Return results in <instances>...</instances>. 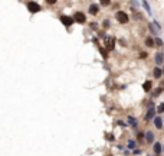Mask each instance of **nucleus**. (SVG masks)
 Instances as JSON below:
<instances>
[{
	"instance_id": "f257e3e1",
	"label": "nucleus",
	"mask_w": 164,
	"mask_h": 156,
	"mask_svg": "<svg viewBox=\"0 0 164 156\" xmlns=\"http://www.w3.org/2000/svg\"><path fill=\"white\" fill-rule=\"evenodd\" d=\"M115 18H117V20H118L120 23H128V20H130L128 15L125 13V12H122V10L117 12V13H115Z\"/></svg>"
},
{
	"instance_id": "f03ea898",
	"label": "nucleus",
	"mask_w": 164,
	"mask_h": 156,
	"mask_svg": "<svg viewBox=\"0 0 164 156\" xmlns=\"http://www.w3.org/2000/svg\"><path fill=\"white\" fill-rule=\"evenodd\" d=\"M27 10L30 12V13H38L40 10V6L36 3V2H27Z\"/></svg>"
},
{
	"instance_id": "7ed1b4c3",
	"label": "nucleus",
	"mask_w": 164,
	"mask_h": 156,
	"mask_svg": "<svg viewBox=\"0 0 164 156\" xmlns=\"http://www.w3.org/2000/svg\"><path fill=\"white\" fill-rule=\"evenodd\" d=\"M74 20L78 23H85L86 22V16H85L82 12H76L75 15H74Z\"/></svg>"
},
{
	"instance_id": "20e7f679",
	"label": "nucleus",
	"mask_w": 164,
	"mask_h": 156,
	"mask_svg": "<svg viewBox=\"0 0 164 156\" xmlns=\"http://www.w3.org/2000/svg\"><path fill=\"white\" fill-rule=\"evenodd\" d=\"M61 22H62L65 26H71V25L75 22V20H74V18H71V16H66V15H63V16H61Z\"/></svg>"
},
{
	"instance_id": "39448f33",
	"label": "nucleus",
	"mask_w": 164,
	"mask_h": 156,
	"mask_svg": "<svg viewBox=\"0 0 164 156\" xmlns=\"http://www.w3.org/2000/svg\"><path fill=\"white\" fill-rule=\"evenodd\" d=\"M150 31H151V33H155V35H157L160 32V25L157 22H151L150 23Z\"/></svg>"
},
{
	"instance_id": "423d86ee",
	"label": "nucleus",
	"mask_w": 164,
	"mask_h": 156,
	"mask_svg": "<svg viewBox=\"0 0 164 156\" xmlns=\"http://www.w3.org/2000/svg\"><path fill=\"white\" fill-rule=\"evenodd\" d=\"M154 126L157 129H161L163 127V119L161 117H154Z\"/></svg>"
},
{
	"instance_id": "0eeeda50",
	"label": "nucleus",
	"mask_w": 164,
	"mask_h": 156,
	"mask_svg": "<svg viewBox=\"0 0 164 156\" xmlns=\"http://www.w3.org/2000/svg\"><path fill=\"white\" fill-rule=\"evenodd\" d=\"M151 87H153V82H151L150 80H148V81H145V82L142 84V88H144V91H145V93L151 91Z\"/></svg>"
},
{
	"instance_id": "6e6552de",
	"label": "nucleus",
	"mask_w": 164,
	"mask_h": 156,
	"mask_svg": "<svg viewBox=\"0 0 164 156\" xmlns=\"http://www.w3.org/2000/svg\"><path fill=\"white\" fill-rule=\"evenodd\" d=\"M154 78H160L163 75V68H154V72H153Z\"/></svg>"
},
{
	"instance_id": "1a4fd4ad",
	"label": "nucleus",
	"mask_w": 164,
	"mask_h": 156,
	"mask_svg": "<svg viewBox=\"0 0 164 156\" xmlns=\"http://www.w3.org/2000/svg\"><path fill=\"white\" fill-rule=\"evenodd\" d=\"M154 116H155V110H154V107L151 106V108L148 110V113H147V120H150V119H154Z\"/></svg>"
},
{
	"instance_id": "9d476101",
	"label": "nucleus",
	"mask_w": 164,
	"mask_h": 156,
	"mask_svg": "<svg viewBox=\"0 0 164 156\" xmlns=\"http://www.w3.org/2000/svg\"><path fill=\"white\" fill-rule=\"evenodd\" d=\"M98 12H99V9H98L97 5H91V6H89V13H91V15H97Z\"/></svg>"
},
{
	"instance_id": "9b49d317",
	"label": "nucleus",
	"mask_w": 164,
	"mask_h": 156,
	"mask_svg": "<svg viewBox=\"0 0 164 156\" xmlns=\"http://www.w3.org/2000/svg\"><path fill=\"white\" fill-rule=\"evenodd\" d=\"M153 149H154L155 155H160V153H161V143H154V147H153Z\"/></svg>"
},
{
	"instance_id": "f8f14e48",
	"label": "nucleus",
	"mask_w": 164,
	"mask_h": 156,
	"mask_svg": "<svg viewBox=\"0 0 164 156\" xmlns=\"http://www.w3.org/2000/svg\"><path fill=\"white\" fill-rule=\"evenodd\" d=\"M145 140L147 142H153V140H154V133H153V132H147L145 133Z\"/></svg>"
},
{
	"instance_id": "ddd939ff",
	"label": "nucleus",
	"mask_w": 164,
	"mask_h": 156,
	"mask_svg": "<svg viewBox=\"0 0 164 156\" xmlns=\"http://www.w3.org/2000/svg\"><path fill=\"white\" fill-rule=\"evenodd\" d=\"M164 61V54H157L155 55V62L157 64H163Z\"/></svg>"
},
{
	"instance_id": "4468645a",
	"label": "nucleus",
	"mask_w": 164,
	"mask_h": 156,
	"mask_svg": "<svg viewBox=\"0 0 164 156\" xmlns=\"http://www.w3.org/2000/svg\"><path fill=\"white\" fill-rule=\"evenodd\" d=\"M145 46H148V48H151V46H155V45H154V39L147 38V39H145Z\"/></svg>"
},
{
	"instance_id": "2eb2a0df",
	"label": "nucleus",
	"mask_w": 164,
	"mask_h": 156,
	"mask_svg": "<svg viewBox=\"0 0 164 156\" xmlns=\"http://www.w3.org/2000/svg\"><path fill=\"white\" fill-rule=\"evenodd\" d=\"M108 49H110V51H112V49H114V39H112V38H110V39H108Z\"/></svg>"
},
{
	"instance_id": "dca6fc26",
	"label": "nucleus",
	"mask_w": 164,
	"mask_h": 156,
	"mask_svg": "<svg viewBox=\"0 0 164 156\" xmlns=\"http://www.w3.org/2000/svg\"><path fill=\"white\" fill-rule=\"evenodd\" d=\"M154 45H155V46H163V40H161V39H158V38H157V39H154Z\"/></svg>"
},
{
	"instance_id": "f3484780",
	"label": "nucleus",
	"mask_w": 164,
	"mask_h": 156,
	"mask_svg": "<svg viewBox=\"0 0 164 156\" xmlns=\"http://www.w3.org/2000/svg\"><path fill=\"white\" fill-rule=\"evenodd\" d=\"M157 113H158V114L164 113V103H161V104L158 106V108H157Z\"/></svg>"
},
{
	"instance_id": "a211bd4d",
	"label": "nucleus",
	"mask_w": 164,
	"mask_h": 156,
	"mask_svg": "<svg viewBox=\"0 0 164 156\" xmlns=\"http://www.w3.org/2000/svg\"><path fill=\"white\" fill-rule=\"evenodd\" d=\"M142 6H144V7L147 9V12H148V13H150V15H153V12H151L150 6H148V3H147V2H142Z\"/></svg>"
},
{
	"instance_id": "6ab92c4d",
	"label": "nucleus",
	"mask_w": 164,
	"mask_h": 156,
	"mask_svg": "<svg viewBox=\"0 0 164 156\" xmlns=\"http://www.w3.org/2000/svg\"><path fill=\"white\" fill-rule=\"evenodd\" d=\"M128 121H130V123H131V124H133V127H135V126H137V121L134 120L133 117H128Z\"/></svg>"
},
{
	"instance_id": "aec40b11",
	"label": "nucleus",
	"mask_w": 164,
	"mask_h": 156,
	"mask_svg": "<svg viewBox=\"0 0 164 156\" xmlns=\"http://www.w3.org/2000/svg\"><path fill=\"white\" fill-rule=\"evenodd\" d=\"M147 56H148V55H147V52H141V54H140V58H141V59L147 58Z\"/></svg>"
},
{
	"instance_id": "412c9836",
	"label": "nucleus",
	"mask_w": 164,
	"mask_h": 156,
	"mask_svg": "<svg viewBox=\"0 0 164 156\" xmlns=\"http://www.w3.org/2000/svg\"><path fill=\"white\" fill-rule=\"evenodd\" d=\"M102 22H104V23H102V26H104V27H108V26H110L108 20H102Z\"/></svg>"
},
{
	"instance_id": "4be33fe9",
	"label": "nucleus",
	"mask_w": 164,
	"mask_h": 156,
	"mask_svg": "<svg viewBox=\"0 0 164 156\" xmlns=\"http://www.w3.org/2000/svg\"><path fill=\"white\" fill-rule=\"evenodd\" d=\"M106 139H108L110 142H112V140H114V137H112V134H106Z\"/></svg>"
},
{
	"instance_id": "5701e85b",
	"label": "nucleus",
	"mask_w": 164,
	"mask_h": 156,
	"mask_svg": "<svg viewBox=\"0 0 164 156\" xmlns=\"http://www.w3.org/2000/svg\"><path fill=\"white\" fill-rule=\"evenodd\" d=\"M160 93H161V88H157V90L154 91V95H158Z\"/></svg>"
},
{
	"instance_id": "b1692460",
	"label": "nucleus",
	"mask_w": 164,
	"mask_h": 156,
	"mask_svg": "<svg viewBox=\"0 0 164 156\" xmlns=\"http://www.w3.org/2000/svg\"><path fill=\"white\" fill-rule=\"evenodd\" d=\"M101 54L104 55V58H106V51H104L102 48H101Z\"/></svg>"
},
{
	"instance_id": "393cba45",
	"label": "nucleus",
	"mask_w": 164,
	"mask_h": 156,
	"mask_svg": "<svg viewBox=\"0 0 164 156\" xmlns=\"http://www.w3.org/2000/svg\"><path fill=\"white\" fill-rule=\"evenodd\" d=\"M101 3H102V5H104V6H106V5H110V2H108V0H102Z\"/></svg>"
},
{
	"instance_id": "a878e982",
	"label": "nucleus",
	"mask_w": 164,
	"mask_h": 156,
	"mask_svg": "<svg viewBox=\"0 0 164 156\" xmlns=\"http://www.w3.org/2000/svg\"><path fill=\"white\" fill-rule=\"evenodd\" d=\"M142 137H144V134H142V133L138 134V140H142Z\"/></svg>"
},
{
	"instance_id": "bb28decb",
	"label": "nucleus",
	"mask_w": 164,
	"mask_h": 156,
	"mask_svg": "<svg viewBox=\"0 0 164 156\" xmlns=\"http://www.w3.org/2000/svg\"><path fill=\"white\" fill-rule=\"evenodd\" d=\"M163 74H164V68H163Z\"/></svg>"
},
{
	"instance_id": "cd10ccee",
	"label": "nucleus",
	"mask_w": 164,
	"mask_h": 156,
	"mask_svg": "<svg viewBox=\"0 0 164 156\" xmlns=\"http://www.w3.org/2000/svg\"><path fill=\"white\" fill-rule=\"evenodd\" d=\"M163 120H164V119H163Z\"/></svg>"
}]
</instances>
